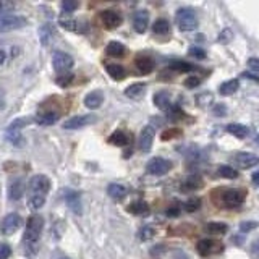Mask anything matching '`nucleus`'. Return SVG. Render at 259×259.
I'll list each match as a JSON object with an SVG mask.
<instances>
[{
    "instance_id": "obj_1",
    "label": "nucleus",
    "mask_w": 259,
    "mask_h": 259,
    "mask_svg": "<svg viewBox=\"0 0 259 259\" xmlns=\"http://www.w3.org/2000/svg\"><path fill=\"white\" fill-rule=\"evenodd\" d=\"M51 191V180L49 177L37 174L29 180V199L28 204L32 209H40L46 204L47 194Z\"/></svg>"
},
{
    "instance_id": "obj_2",
    "label": "nucleus",
    "mask_w": 259,
    "mask_h": 259,
    "mask_svg": "<svg viewBox=\"0 0 259 259\" xmlns=\"http://www.w3.org/2000/svg\"><path fill=\"white\" fill-rule=\"evenodd\" d=\"M42 227H44V219L40 215H32L28 221L26 233H24V245L28 248L36 246V243L40 238V233H42Z\"/></svg>"
},
{
    "instance_id": "obj_3",
    "label": "nucleus",
    "mask_w": 259,
    "mask_h": 259,
    "mask_svg": "<svg viewBox=\"0 0 259 259\" xmlns=\"http://www.w3.org/2000/svg\"><path fill=\"white\" fill-rule=\"evenodd\" d=\"M175 20L182 31H193L198 28V16L194 13V10H191L188 7L180 8L175 15Z\"/></svg>"
},
{
    "instance_id": "obj_4",
    "label": "nucleus",
    "mask_w": 259,
    "mask_h": 259,
    "mask_svg": "<svg viewBox=\"0 0 259 259\" xmlns=\"http://www.w3.org/2000/svg\"><path fill=\"white\" fill-rule=\"evenodd\" d=\"M26 26V18L20 15H4L0 16V32H8Z\"/></svg>"
},
{
    "instance_id": "obj_5",
    "label": "nucleus",
    "mask_w": 259,
    "mask_h": 259,
    "mask_svg": "<svg viewBox=\"0 0 259 259\" xmlns=\"http://www.w3.org/2000/svg\"><path fill=\"white\" fill-rule=\"evenodd\" d=\"M52 65L55 71H59L60 75L62 73H68V70L73 68V65H75V60H73V57L67 52H55L54 57H52Z\"/></svg>"
},
{
    "instance_id": "obj_6",
    "label": "nucleus",
    "mask_w": 259,
    "mask_h": 259,
    "mask_svg": "<svg viewBox=\"0 0 259 259\" xmlns=\"http://www.w3.org/2000/svg\"><path fill=\"white\" fill-rule=\"evenodd\" d=\"M170 168H172V162H170L168 159H164V157H154L148 162V164H146L148 174L156 175V177L165 175Z\"/></svg>"
},
{
    "instance_id": "obj_7",
    "label": "nucleus",
    "mask_w": 259,
    "mask_h": 259,
    "mask_svg": "<svg viewBox=\"0 0 259 259\" xmlns=\"http://www.w3.org/2000/svg\"><path fill=\"white\" fill-rule=\"evenodd\" d=\"M21 225H23L21 215L16 212H12L4 217L2 224H0V230H2V233H5V235H13Z\"/></svg>"
},
{
    "instance_id": "obj_8",
    "label": "nucleus",
    "mask_w": 259,
    "mask_h": 259,
    "mask_svg": "<svg viewBox=\"0 0 259 259\" xmlns=\"http://www.w3.org/2000/svg\"><path fill=\"white\" fill-rule=\"evenodd\" d=\"M154 126L146 125L141 133H140V140H138V148H140L141 152H149L152 148V141H154Z\"/></svg>"
},
{
    "instance_id": "obj_9",
    "label": "nucleus",
    "mask_w": 259,
    "mask_h": 259,
    "mask_svg": "<svg viewBox=\"0 0 259 259\" xmlns=\"http://www.w3.org/2000/svg\"><path fill=\"white\" fill-rule=\"evenodd\" d=\"M96 121L94 115H76V117H71L63 123L65 130H78V128H83L88 126Z\"/></svg>"
},
{
    "instance_id": "obj_10",
    "label": "nucleus",
    "mask_w": 259,
    "mask_h": 259,
    "mask_svg": "<svg viewBox=\"0 0 259 259\" xmlns=\"http://www.w3.org/2000/svg\"><path fill=\"white\" fill-rule=\"evenodd\" d=\"M245 198H246V194L243 190H229L224 194V204L227 207H238L243 204Z\"/></svg>"
},
{
    "instance_id": "obj_11",
    "label": "nucleus",
    "mask_w": 259,
    "mask_h": 259,
    "mask_svg": "<svg viewBox=\"0 0 259 259\" xmlns=\"http://www.w3.org/2000/svg\"><path fill=\"white\" fill-rule=\"evenodd\" d=\"M222 245L214 240H201L198 243V253L201 256H212L215 253H221Z\"/></svg>"
},
{
    "instance_id": "obj_12",
    "label": "nucleus",
    "mask_w": 259,
    "mask_h": 259,
    "mask_svg": "<svg viewBox=\"0 0 259 259\" xmlns=\"http://www.w3.org/2000/svg\"><path fill=\"white\" fill-rule=\"evenodd\" d=\"M235 162H237V165L241 168H251L259 164V157L251 152H238L237 156H235Z\"/></svg>"
},
{
    "instance_id": "obj_13",
    "label": "nucleus",
    "mask_w": 259,
    "mask_h": 259,
    "mask_svg": "<svg viewBox=\"0 0 259 259\" xmlns=\"http://www.w3.org/2000/svg\"><path fill=\"white\" fill-rule=\"evenodd\" d=\"M148 24H149V13L146 10H138L133 16L135 31L143 34V32H146V29H148Z\"/></svg>"
},
{
    "instance_id": "obj_14",
    "label": "nucleus",
    "mask_w": 259,
    "mask_h": 259,
    "mask_svg": "<svg viewBox=\"0 0 259 259\" xmlns=\"http://www.w3.org/2000/svg\"><path fill=\"white\" fill-rule=\"evenodd\" d=\"M101 18H102V23L109 29H115L121 24V15L118 12H115V10H104L102 15H101Z\"/></svg>"
},
{
    "instance_id": "obj_15",
    "label": "nucleus",
    "mask_w": 259,
    "mask_h": 259,
    "mask_svg": "<svg viewBox=\"0 0 259 259\" xmlns=\"http://www.w3.org/2000/svg\"><path fill=\"white\" fill-rule=\"evenodd\" d=\"M23 194H24V182H23V178H16V180H13L10 186H8V198L12 201H18L21 199Z\"/></svg>"
},
{
    "instance_id": "obj_16",
    "label": "nucleus",
    "mask_w": 259,
    "mask_h": 259,
    "mask_svg": "<svg viewBox=\"0 0 259 259\" xmlns=\"http://www.w3.org/2000/svg\"><path fill=\"white\" fill-rule=\"evenodd\" d=\"M102 102H104V94H102V91H93V93H89L84 97V105H86L88 109H91V110L99 109L101 105H102Z\"/></svg>"
},
{
    "instance_id": "obj_17",
    "label": "nucleus",
    "mask_w": 259,
    "mask_h": 259,
    "mask_svg": "<svg viewBox=\"0 0 259 259\" xmlns=\"http://www.w3.org/2000/svg\"><path fill=\"white\" fill-rule=\"evenodd\" d=\"M60 26L68 29V31H75V32H86L88 31V24L81 23L78 20H60Z\"/></svg>"
},
{
    "instance_id": "obj_18",
    "label": "nucleus",
    "mask_w": 259,
    "mask_h": 259,
    "mask_svg": "<svg viewBox=\"0 0 259 259\" xmlns=\"http://www.w3.org/2000/svg\"><path fill=\"white\" fill-rule=\"evenodd\" d=\"M65 199H67L70 209L73 210L75 214H81V198H79V193L76 191H67L65 194Z\"/></svg>"
},
{
    "instance_id": "obj_19",
    "label": "nucleus",
    "mask_w": 259,
    "mask_h": 259,
    "mask_svg": "<svg viewBox=\"0 0 259 259\" xmlns=\"http://www.w3.org/2000/svg\"><path fill=\"white\" fill-rule=\"evenodd\" d=\"M136 68L140 70L143 75H146V73H151L154 70V60L148 55H140L136 59Z\"/></svg>"
},
{
    "instance_id": "obj_20",
    "label": "nucleus",
    "mask_w": 259,
    "mask_h": 259,
    "mask_svg": "<svg viewBox=\"0 0 259 259\" xmlns=\"http://www.w3.org/2000/svg\"><path fill=\"white\" fill-rule=\"evenodd\" d=\"M154 104H156V107L160 109V110H168L172 107V102H170V94L165 93V91H160L157 94H154Z\"/></svg>"
},
{
    "instance_id": "obj_21",
    "label": "nucleus",
    "mask_w": 259,
    "mask_h": 259,
    "mask_svg": "<svg viewBox=\"0 0 259 259\" xmlns=\"http://www.w3.org/2000/svg\"><path fill=\"white\" fill-rule=\"evenodd\" d=\"M144 91H146L144 83H135L125 89V96L130 97V99H140V97L144 96Z\"/></svg>"
},
{
    "instance_id": "obj_22",
    "label": "nucleus",
    "mask_w": 259,
    "mask_h": 259,
    "mask_svg": "<svg viewBox=\"0 0 259 259\" xmlns=\"http://www.w3.org/2000/svg\"><path fill=\"white\" fill-rule=\"evenodd\" d=\"M238 88H240L238 79H229V81H225V83H222L221 86H219V93H221L222 96H232L238 91Z\"/></svg>"
},
{
    "instance_id": "obj_23",
    "label": "nucleus",
    "mask_w": 259,
    "mask_h": 259,
    "mask_svg": "<svg viewBox=\"0 0 259 259\" xmlns=\"http://www.w3.org/2000/svg\"><path fill=\"white\" fill-rule=\"evenodd\" d=\"M105 71H107L109 75L113 79H117V81L125 78V68L121 67V65H118V63H107V65H105Z\"/></svg>"
},
{
    "instance_id": "obj_24",
    "label": "nucleus",
    "mask_w": 259,
    "mask_h": 259,
    "mask_svg": "<svg viewBox=\"0 0 259 259\" xmlns=\"http://www.w3.org/2000/svg\"><path fill=\"white\" fill-rule=\"evenodd\" d=\"M227 132H229L230 135H233V136L240 138V140H243V138H246L249 135L248 126L240 125V123H230V125H227Z\"/></svg>"
},
{
    "instance_id": "obj_25",
    "label": "nucleus",
    "mask_w": 259,
    "mask_h": 259,
    "mask_svg": "<svg viewBox=\"0 0 259 259\" xmlns=\"http://www.w3.org/2000/svg\"><path fill=\"white\" fill-rule=\"evenodd\" d=\"M105 52H107V55H112V57H121V55H125L126 47L123 44L117 42V40H112V42H109L107 47H105Z\"/></svg>"
},
{
    "instance_id": "obj_26",
    "label": "nucleus",
    "mask_w": 259,
    "mask_h": 259,
    "mask_svg": "<svg viewBox=\"0 0 259 259\" xmlns=\"http://www.w3.org/2000/svg\"><path fill=\"white\" fill-rule=\"evenodd\" d=\"M59 120V113H55V112H44V113H40V115L36 117V121L39 125H54L55 121Z\"/></svg>"
},
{
    "instance_id": "obj_27",
    "label": "nucleus",
    "mask_w": 259,
    "mask_h": 259,
    "mask_svg": "<svg viewBox=\"0 0 259 259\" xmlns=\"http://www.w3.org/2000/svg\"><path fill=\"white\" fill-rule=\"evenodd\" d=\"M130 141V138L125 132H121V130H117L115 133H112L110 138H109V143H112L113 146H126Z\"/></svg>"
},
{
    "instance_id": "obj_28",
    "label": "nucleus",
    "mask_w": 259,
    "mask_h": 259,
    "mask_svg": "<svg viewBox=\"0 0 259 259\" xmlns=\"http://www.w3.org/2000/svg\"><path fill=\"white\" fill-rule=\"evenodd\" d=\"M107 193L110 194V198H113V199H121V198L126 196V188H125L123 185L112 183V185H109Z\"/></svg>"
},
{
    "instance_id": "obj_29",
    "label": "nucleus",
    "mask_w": 259,
    "mask_h": 259,
    "mask_svg": "<svg viewBox=\"0 0 259 259\" xmlns=\"http://www.w3.org/2000/svg\"><path fill=\"white\" fill-rule=\"evenodd\" d=\"M152 31L156 32V34H167V32L170 31V24H168V21L167 20H164V18H159V20H156L154 21V24H152Z\"/></svg>"
},
{
    "instance_id": "obj_30",
    "label": "nucleus",
    "mask_w": 259,
    "mask_h": 259,
    "mask_svg": "<svg viewBox=\"0 0 259 259\" xmlns=\"http://www.w3.org/2000/svg\"><path fill=\"white\" fill-rule=\"evenodd\" d=\"M7 138L12 141L13 146H23V143H24V138L21 136L20 130H8L7 128Z\"/></svg>"
},
{
    "instance_id": "obj_31",
    "label": "nucleus",
    "mask_w": 259,
    "mask_h": 259,
    "mask_svg": "<svg viewBox=\"0 0 259 259\" xmlns=\"http://www.w3.org/2000/svg\"><path fill=\"white\" fill-rule=\"evenodd\" d=\"M219 175L224 177V178H229V180H235V178H238L237 168H233L230 165H221V167H219Z\"/></svg>"
},
{
    "instance_id": "obj_32",
    "label": "nucleus",
    "mask_w": 259,
    "mask_h": 259,
    "mask_svg": "<svg viewBox=\"0 0 259 259\" xmlns=\"http://www.w3.org/2000/svg\"><path fill=\"white\" fill-rule=\"evenodd\" d=\"M227 230H229V227L222 222H210L207 224V232L209 233H214V235H225Z\"/></svg>"
},
{
    "instance_id": "obj_33",
    "label": "nucleus",
    "mask_w": 259,
    "mask_h": 259,
    "mask_svg": "<svg viewBox=\"0 0 259 259\" xmlns=\"http://www.w3.org/2000/svg\"><path fill=\"white\" fill-rule=\"evenodd\" d=\"M130 212L132 214H146L148 212V204L144 201H135L130 204Z\"/></svg>"
},
{
    "instance_id": "obj_34",
    "label": "nucleus",
    "mask_w": 259,
    "mask_h": 259,
    "mask_svg": "<svg viewBox=\"0 0 259 259\" xmlns=\"http://www.w3.org/2000/svg\"><path fill=\"white\" fill-rule=\"evenodd\" d=\"M201 185H202V178L199 175H190L186 178V183H185L186 188H190V190H196Z\"/></svg>"
},
{
    "instance_id": "obj_35",
    "label": "nucleus",
    "mask_w": 259,
    "mask_h": 259,
    "mask_svg": "<svg viewBox=\"0 0 259 259\" xmlns=\"http://www.w3.org/2000/svg\"><path fill=\"white\" fill-rule=\"evenodd\" d=\"M185 207L188 212H194V210H198L201 207V199L196 196H190V199H186L185 202Z\"/></svg>"
},
{
    "instance_id": "obj_36",
    "label": "nucleus",
    "mask_w": 259,
    "mask_h": 259,
    "mask_svg": "<svg viewBox=\"0 0 259 259\" xmlns=\"http://www.w3.org/2000/svg\"><path fill=\"white\" fill-rule=\"evenodd\" d=\"M15 4L8 2V0H0V16L4 15H10V12H13Z\"/></svg>"
},
{
    "instance_id": "obj_37",
    "label": "nucleus",
    "mask_w": 259,
    "mask_h": 259,
    "mask_svg": "<svg viewBox=\"0 0 259 259\" xmlns=\"http://www.w3.org/2000/svg\"><path fill=\"white\" fill-rule=\"evenodd\" d=\"M170 67H172L174 70H177V71H193L194 70L193 65L186 63V62H174Z\"/></svg>"
},
{
    "instance_id": "obj_38",
    "label": "nucleus",
    "mask_w": 259,
    "mask_h": 259,
    "mask_svg": "<svg viewBox=\"0 0 259 259\" xmlns=\"http://www.w3.org/2000/svg\"><path fill=\"white\" fill-rule=\"evenodd\" d=\"M78 2H75V0H65V2H62V10L65 13H71V12H75L76 8H78Z\"/></svg>"
},
{
    "instance_id": "obj_39",
    "label": "nucleus",
    "mask_w": 259,
    "mask_h": 259,
    "mask_svg": "<svg viewBox=\"0 0 259 259\" xmlns=\"http://www.w3.org/2000/svg\"><path fill=\"white\" fill-rule=\"evenodd\" d=\"M188 54L191 57H194V59H198V60H202V59H206V52H204V49H199V47H191Z\"/></svg>"
},
{
    "instance_id": "obj_40",
    "label": "nucleus",
    "mask_w": 259,
    "mask_h": 259,
    "mask_svg": "<svg viewBox=\"0 0 259 259\" xmlns=\"http://www.w3.org/2000/svg\"><path fill=\"white\" fill-rule=\"evenodd\" d=\"M256 227H257V222H254V221L241 222V224H240V232H241V233H248V232H251V230H254Z\"/></svg>"
},
{
    "instance_id": "obj_41",
    "label": "nucleus",
    "mask_w": 259,
    "mask_h": 259,
    "mask_svg": "<svg viewBox=\"0 0 259 259\" xmlns=\"http://www.w3.org/2000/svg\"><path fill=\"white\" fill-rule=\"evenodd\" d=\"M12 256V248L7 243H0V259H8Z\"/></svg>"
},
{
    "instance_id": "obj_42",
    "label": "nucleus",
    "mask_w": 259,
    "mask_h": 259,
    "mask_svg": "<svg viewBox=\"0 0 259 259\" xmlns=\"http://www.w3.org/2000/svg\"><path fill=\"white\" fill-rule=\"evenodd\" d=\"M154 237V229H152V227H144V229L140 232V238L141 240H151Z\"/></svg>"
},
{
    "instance_id": "obj_43",
    "label": "nucleus",
    "mask_w": 259,
    "mask_h": 259,
    "mask_svg": "<svg viewBox=\"0 0 259 259\" xmlns=\"http://www.w3.org/2000/svg\"><path fill=\"white\" fill-rule=\"evenodd\" d=\"M232 37H233V32L230 29H224L221 32V36H219V40H221L222 44H227L229 40H232Z\"/></svg>"
},
{
    "instance_id": "obj_44",
    "label": "nucleus",
    "mask_w": 259,
    "mask_h": 259,
    "mask_svg": "<svg viewBox=\"0 0 259 259\" xmlns=\"http://www.w3.org/2000/svg\"><path fill=\"white\" fill-rule=\"evenodd\" d=\"M199 83H201V79L198 78V76H190V78H186L185 79V86L186 88H196V86H199Z\"/></svg>"
},
{
    "instance_id": "obj_45",
    "label": "nucleus",
    "mask_w": 259,
    "mask_h": 259,
    "mask_svg": "<svg viewBox=\"0 0 259 259\" xmlns=\"http://www.w3.org/2000/svg\"><path fill=\"white\" fill-rule=\"evenodd\" d=\"M71 79H73V75H62L60 78H57V83L60 86H67L71 83Z\"/></svg>"
},
{
    "instance_id": "obj_46",
    "label": "nucleus",
    "mask_w": 259,
    "mask_h": 259,
    "mask_svg": "<svg viewBox=\"0 0 259 259\" xmlns=\"http://www.w3.org/2000/svg\"><path fill=\"white\" fill-rule=\"evenodd\" d=\"M214 113H215V117H224L225 115V105L224 104H215Z\"/></svg>"
},
{
    "instance_id": "obj_47",
    "label": "nucleus",
    "mask_w": 259,
    "mask_h": 259,
    "mask_svg": "<svg viewBox=\"0 0 259 259\" xmlns=\"http://www.w3.org/2000/svg\"><path fill=\"white\" fill-rule=\"evenodd\" d=\"M248 67L254 71H259V59H249L248 60Z\"/></svg>"
},
{
    "instance_id": "obj_48",
    "label": "nucleus",
    "mask_w": 259,
    "mask_h": 259,
    "mask_svg": "<svg viewBox=\"0 0 259 259\" xmlns=\"http://www.w3.org/2000/svg\"><path fill=\"white\" fill-rule=\"evenodd\" d=\"M178 214H180V209L178 207H170V209H167V215H170V217H177Z\"/></svg>"
},
{
    "instance_id": "obj_49",
    "label": "nucleus",
    "mask_w": 259,
    "mask_h": 259,
    "mask_svg": "<svg viewBox=\"0 0 259 259\" xmlns=\"http://www.w3.org/2000/svg\"><path fill=\"white\" fill-rule=\"evenodd\" d=\"M241 76H243V78H248V79H253V81H257V83H259V76L254 75V73H248V71H245Z\"/></svg>"
},
{
    "instance_id": "obj_50",
    "label": "nucleus",
    "mask_w": 259,
    "mask_h": 259,
    "mask_svg": "<svg viewBox=\"0 0 259 259\" xmlns=\"http://www.w3.org/2000/svg\"><path fill=\"white\" fill-rule=\"evenodd\" d=\"M251 182H253L254 186H259V172L253 174V177H251Z\"/></svg>"
},
{
    "instance_id": "obj_51",
    "label": "nucleus",
    "mask_w": 259,
    "mask_h": 259,
    "mask_svg": "<svg viewBox=\"0 0 259 259\" xmlns=\"http://www.w3.org/2000/svg\"><path fill=\"white\" fill-rule=\"evenodd\" d=\"M175 259H188V256L183 251H175Z\"/></svg>"
},
{
    "instance_id": "obj_52",
    "label": "nucleus",
    "mask_w": 259,
    "mask_h": 259,
    "mask_svg": "<svg viewBox=\"0 0 259 259\" xmlns=\"http://www.w3.org/2000/svg\"><path fill=\"white\" fill-rule=\"evenodd\" d=\"M5 60H7V54H5V51L0 49V67H2V65L5 63Z\"/></svg>"
},
{
    "instance_id": "obj_53",
    "label": "nucleus",
    "mask_w": 259,
    "mask_h": 259,
    "mask_svg": "<svg viewBox=\"0 0 259 259\" xmlns=\"http://www.w3.org/2000/svg\"><path fill=\"white\" fill-rule=\"evenodd\" d=\"M5 107V101H4V97H2V94H0V110H2Z\"/></svg>"
},
{
    "instance_id": "obj_54",
    "label": "nucleus",
    "mask_w": 259,
    "mask_h": 259,
    "mask_svg": "<svg viewBox=\"0 0 259 259\" xmlns=\"http://www.w3.org/2000/svg\"><path fill=\"white\" fill-rule=\"evenodd\" d=\"M254 251H256V253H259V241L254 245Z\"/></svg>"
}]
</instances>
